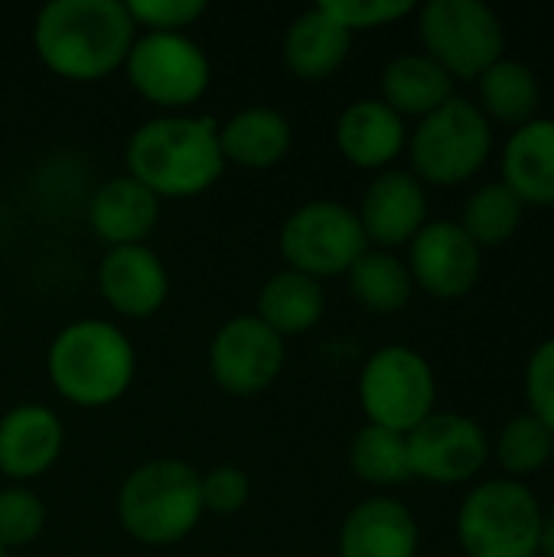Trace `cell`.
Segmentation results:
<instances>
[{
  "mask_svg": "<svg viewBox=\"0 0 554 557\" xmlns=\"http://www.w3.org/2000/svg\"><path fill=\"white\" fill-rule=\"evenodd\" d=\"M340 26L353 29H372V26H385L395 23L402 16H408L415 10L411 0H327L320 3Z\"/></svg>",
  "mask_w": 554,
  "mask_h": 557,
  "instance_id": "obj_33",
  "label": "cell"
},
{
  "mask_svg": "<svg viewBox=\"0 0 554 557\" xmlns=\"http://www.w3.org/2000/svg\"><path fill=\"white\" fill-rule=\"evenodd\" d=\"M526 215V202L503 183H483L480 189L470 193L460 212V228L480 245V248H496L509 242Z\"/></svg>",
  "mask_w": 554,
  "mask_h": 557,
  "instance_id": "obj_27",
  "label": "cell"
},
{
  "mask_svg": "<svg viewBox=\"0 0 554 557\" xmlns=\"http://www.w3.org/2000/svg\"><path fill=\"white\" fill-rule=\"evenodd\" d=\"M539 555L554 557V509L542 519V542H539Z\"/></svg>",
  "mask_w": 554,
  "mask_h": 557,
  "instance_id": "obj_35",
  "label": "cell"
},
{
  "mask_svg": "<svg viewBox=\"0 0 554 557\" xmlns=\"http://www.w3.org/2000/svg\"><path fill=\"white\" fill-rule=\"evenodd\" d=\"M451 98L454 78L428 52H402L382 72V101L402 117H428Z\"/></svg>",
  "mask_w": 554,
  "mask_h": 557,
  "instance_id": "obj_22",
  "label": "cell"
},
{
  "mask_svg": "<svg viewBox=\"0 0 554 557\" xmlns=\"http://www.w3.org/2000/svg\"><path fill=\"white\" fill-rule=\"evenodd\" d=\"M369 251L359 215L333 199H317L300 206L281 228V255L291 271L307 277L346 274Z\"/></svg>",
  "mask_w": 554,
  "mask_h": 557,
  "instance_id": "obj_9",
  "label": "cell"
},
{
  "mask_svg": "<svg viewBox=\"0 0 554 557\" xmlns=\"http://www.w3.org/2000/svg\"><path fill=\"white\" fill-rule=\"evenodd\" d=\"M336 144L353 166L382 170L408 144L405 117L395 114L382 98H362L340 114Z\"/></svg>",
  "mask_w": 554,
  "mask_h": 557,
  "instance_id": "obj_20",
  "label": "cell"
},
{
  "mask_svg": "<svg viewBox=\"0 0 554 557\" xmlns=\"http://www.w3.org/2000/svg\"><path fill=\"white\" fill-rule=\"evenodd\" d=\"M0 557H7V552H3V548H0Z\"/></svg>",
  "mask_w": 554,
  "mask_h": 557,
  "instance_id": "obj_37",
  "label": "cell"
},
{
  "mask_svg": "<svg viewBox=\"0 0 554 557\" xmlns=\"http://www.w3.org/2000/svg\"><path fill=\"white\" fill-rule=\"evenodd\" d=\"M134 29L127 7L118 0H56L39 10L33 42L56 75L95 82L127 59Z\"/></svg>",
  "mask_w": 554,
  "mask_h": 557,
  "instance_id": "obj_1",
  "label": "cell"
},
{
  "mask_svg": "<svg viewBox=\"0 0 554 557\" xmlns=\"http://www.w3.org/2000/svg\"><path fill=\"white\" fill-rule=\"evenodd\" d=\"M362 222V232L369 242L385 248L395 245H408L428 219V196H424V183L408 173V170H382L366 196H362V209L356 212Z\"/></svg>",
  "mask_w": 554,
  "mask_h": 557,
  "instance_id": "obj_14",
  "label": "cell"
},
{
  "mask_svg": "<svg viewBox=\"0 0 554 557\" xmlns=\"http://www.w3.org/2000/svg\"><path fill=\"white\" fill-rule=\"evenodd\" d=\"M199 473L183 460H150L137 467L118 493L124 532L144 545H173L202 519Z\"/></svg>",
  "mask_w": 554,
  "mask_h": 557,
  "instance_id": "obj_4",
  "label": "cell"
},
{
  "mask_svg": "<svg viewBox=\"0 0 554 557\" xmlns=\"http://www.w3.org/2000/svg\"><path fill=\"white\" fill-rule=\"evenodd\" d=\"M496 457L500 467L509 480H526L532 473H539L554 457V434L529 411L516 414L503 424L500 437H496Z\"/></svg>",
  "mask_w": 554,
  "mask_h": 557,
  "instance_id": "obj_29",
  "label": "cell"
},
{
  "mask_svg": "<svg viewBox=\"0 0 554 557\" xmlns=\"http://www.w3.org/2000/svg\"><path fill=\"white\" fill-rule=\"evenodd\" d=\"M46 525V509L42 503L23 490V486H10L0 490V548H20L29 545Z\"/></svg>",
  "mask_w": 554,
  "mask_h": 557,
  "instance_id": "obj_30",
  "label": "cell"
},
{
  "mask_svg": "<svg viewBox=\"0 0 554 557\" xmlns=\"http://www.w3.org/2000/svg\"><path fill=\"white\" fill-rule=\"evenodd\" d=\"M438 382L428 359L408 346H385L369 356L359 375V405L369 424L411 434L434 414Z\"/></svg>",
  "mask_w": 554,
  "mask_h": 557,
  "instance_id": "obj_8",
  "label": "cell"
},
{
  "mask_svg": "<svg viewBox=\"0 0 554 557\" xmlns=\"http://www.w3.org/2000/svg\"><path fill=\"white\" fill-rule=\"evenodd\" d=\"M98 290L111 310L131 320H144L163 307L170 277L163 261L147 245L111 248L98 268Z\"/></svg>",
  "mask_w": 554,
  "mask_h": 557,
  "instance_id": "obj_15",
  "label": "cell"
},
{
  "mask_svg": "<svg viewBox=\"0 0 554 557\" xmlns=\"http://www.w3.org/2000/svg\"><path fill=\"white\" fill-rule=\"evenodd\" d=\"M526 401H529V414L539 418L554 434V336L542 339L529 362H526Z\"/></svg>",
  "mask_w": 554,
  "mask_h": 557,
  "instance_id": "obj_31",
  "label": "cell"
},
{
  "mask_svg": "<svg viewBox=\"0 0 554 557\" xmlns=\"http://www.w3.org/2000/svg\"><path fill=\"white\" fill-rule=\"evenodd\" d=\"M219 147L225 163L248 170H268L291 150V124L274 108H245L219 127Z\"/></svg>",
  "mask_w": 554,
  "mask_h": 557,
  "instance_id": "obj_23",
  "label": "cell"
},
{
  "mask_svg": "<svg viewBox=\"0 0 554 557\" xmlns=\"http://www.w3.org/2000/svg\"><path fill=\"white\" fill-rule=\"evenodd\" d=\"M127 176L144 183L157 199L206 193L225 170L219 124L212 117L163 114L140 124L127 140Z\"/></svg>",
  "mask_w": 554,
  "mask_h": 557,
  "instance_id": "obj_2",
  "label": "cell"
},
{
  "mask_svg": "<svg viewBox=\"0 0 554 557\" xmlns=\"http://www.w3.org/2000/svg\"><path fill=\"white\" fill-rule=\"evenodd\" d=\"M552 463H554V457H552Z\"/></svg>",
  "mask_w": 554,
  "mask_h": 557,
  "instance_id": "obj_38",
  "label": "cell"
},
{
  "mask_svg": "<svg viewBox=\"0 0 554 557\" xmlns=\"http://www.w3.org/2000/svg\"><path fill=\"white\" fill-rule=\"evenodd\" d=\"M124 65L131 85L160 108H186L209 88V59L183 33H147L134 39Z\"/></svg>",
  "mask_w": 554,
  "mask_h": 557,
  "instance_id": "obj_10",
  "label": "cell"
},
{
  "mask_svg": "<svg viewBox=\"0 0 554 557\" xmlns=\"http://www.w3.org/2000/svg\"><path fill=\"white\" fill-rule=\"evenodd\" d=\"M477 91H480V111L487 117H496L503 124H526L532 117H539V101H542V85L532 65L519 62V59H496L480 78H477Z\"/></svg>",
  "mask_w": 554,
  "mask_h": 557,
  "instance_id": "obj_25",
  "label": "cell"
},
{
  "mask_svg": "<svg viewBox=\"0 0 554 557\" xmlns=\"http://www.w3.org/2000/svg\"><path fill=\"white\" fill-rule=\"evenodd\" d=\"M349 39L353 33L346 26H340L323 7H313L291 23L284 36V65L304 82L330 78L346 62Z\"/></svg>",
  "mask_w": 554,
  "mask_h": 557,
  "instance_id": "obj_21",
  "label": "cell"
},
{
  "mask_svg": "<svg viewBox=\"0 0 554 557\" xmlns=\"http://www.w3.org/2000/svg\"><path fill=\"white\" fill-rule=\"evenodd\" d=\"M62 450V424L42 405H20L0 418V473L10 480L42 476Z\"/></svg>",
  "mask_w": 554,
  "mask_h": 557,
  "instance_id": "obj_17",
  "label": "cell"
},
{
  "mask_svg": "<svg viewBox=\"0 0 554 557\" xmlns=\"http://www.w3.org/2000/svg\"><path fill=\"white\" fill-rule=\"evenodd\" d=\"M408 245H411L408 255L411 281L431 297L454 300L477 287L483 268L480 261L483 248L460 228V222L451 219L424 222V228Z\"/></svg>",
  "mask_w": 554,
  "mask_h": 557,
  "instance_id": "obj_13",
  "label": "cell"
},
{
  "mask_svg": "<svg viewBox=\"0 0 554 557\" xmlns=\"http://www.w3.org/2000/svg\"><path fill=\"white\" fill-rule=\"evenodd\" d=\"M349 467L362 483H372V486H398V483L411 480L405 434L379 428V424H366L353 437Z\"/></svg>",
  "mask_w": 554,
  "mask_h": 557,
  "instance_id": "obj_28",
  "label": "cell"
},
{
  "mask_svg": "<svg viewBox=\"0 0 554 557\" xmlns=\"http://www.w3.org/2000/svg\"><path fill=\"white\" fill-rule=\"evenodd\" d=\"M202 490V509L216 516H232L248 503L251 483L238 467H216L212 473L199 476Z\"/></svg>",
  "mask_w": 554,
  "mask_h": 557,
  "instance_id": "obj_34",
  "label": "cell"
},
{
  "mask_svg": "<svg viewBox=\"0 0 554 557\" xmlns=\"http://www.w3.org/2000/svg\"><path fill=\"white\" fill-rule=\"evenodd\" d=\"M209 369L229 395H258L284 369V339L258 317H235L216 333Z\"/></svg>",
  "mask_w": 554,
  "mask_h": 557,
  "instance_id": "obj_12",
  "label": "cell"
},
{
  "mask_svg": "<svg viewBox=\"0 0 554 557\" xmlns=\"http://www.w3.org/2000/svg\"><path fill=\"white\" fill-rule=\"evenodd\" d=\"M46 369L65 401L78 408H104L131 388L134 349L118 326L82 320L56 336Z\"/></svg>",
  "mask_w": 554,
  "mask_h": 557,
  "instance_id": "obj_3",
  "label": "cell"
},
{
  "mask_svg": "<svg viewBox=\"0 0 554 557\" xmlns=\"http://www.w3.org/2000/svg\"><path fill=\"white\" fill-rule=\"evenodd\" d=\"M503 186H509L526 206L554 202V117H532L519 124L500 157Z\"/></svg>",
  "mask_w": 554,
  "mask_h": 557,
  "instance_id": "obj_19",
  "label": "cell"
},
{
  "mask_svg": "<svg viewBox=\"0 0 554 557\" xmlns=\"http://www.w3.org/2000/svg\"><path fill=\"white\" fill-rule=\"evenodd\" d=\"M493 147L490 117L467 98L454 95L438 111L421 117L408 137L411 173L421 183L457 186L480 173Z\"/></svg>",
  "mask_w": 554,
  "mask_h": 557,
  "instance_id": "obj_6",
  "label": "cell"
},
{
  "mask_svg": "<svg viewBox=\"0 0 554 557\" xmlns=\"http://www.w3.org/2000/svg\"><path fill=\"white\" fill-rule=\"evenodd\" d=\"M418 33L424 52L451 78H480L506 55L503 20L483 0H428L418 13Z\"/></svg>",
  "mask_w": 554,
  "mask_h": 557,
  "instance_id": "obj_7",
  "label": "cell"
},
{
  "mask_svg": "<svg viewBox=\"0 0 554 557\" xmlns=\"http://www.w3.org/2000/svg\"><path fill=\"white\" fill-rule=\"evenodd\" d=\"M0 326H3V307H0Z\"/></svg>",
  "mask_w": 554,
  "mask_h": 557,
  "instance_id": "obj_36",
  "label": "cell"
},
{
  "mask_svg": "<svg viewBox=\"0 0 554 557\" xmlns=\"http://www.w3.org/2000/svg\"><path fill=\"white\" fill-rule=\"evenodd\" d=\"M418 522L398 499L359 503L340 529V557H418Z\"/></svg>",
  "mask_w": 554,
  "mask_h": 557,
  "instance_id": "obj_16",
  "label": "cell"
},
{
  "mask_svg": "<svg viewBox=\"0 0 554 557\" xmlns=\"http://www.w3.org/2000/svg\"><path fill=\"white\" fill-rule=\"evenodd\" d=\"M124 7L134 26H144L147 33H183L206 13L202 0H131Z\"/></svg>",
  "mask_w": 554,
  "mask_h": 557,
  "instance_id": "obj_32",
  "label": "cell"
},
{
  "mask_svg": "<svg viewBox=\"0 0 554 557\" xmlns=\"http://www.w3.org/2000/svg\"><path fill=\"white\" fill-rule=\"evenodd\" d=\"M349 290L353 297L372 310V313H398L411 294H415V281H411V271L402 258H395L392 251H366L349 271Z\"/></svg>",
  "mask_w": 554,
  "mask_h": 557,
  "instance_id": "obj_26",
  "label": "cell"
},
{
  "mask_svg": "<svg viewBox=\"0 0 554 557\" xmlns=\"http://www.w3.org/2000/svg\"><path fill=\"white\" fill-rule=\"evenodd\" d=\"M405 441L411 476L438 486L467 483L490 460L487 431L480 428V421L457 411H434L411 434H405Z\"/></svg>",
  "mask_w": 554,
  "mask_h": 557,
  "instance_id": "obj_11",
  "label": "cell"
},
{
  "mask_svg": "<svg viewBox=\"0 0 554 557\" xmlns=\"http://www.w3.org/2000/svg\"><path fill=\"white\" fill-rule=\"evenodd\" d=\"M539 496L509 476L473 486L457 512V539L467 557H539Z\"/></svg>",
  "mask_w": 554,
  "mask_h": 557,
  "instance_id": "obj_5",
  "label": "cell"
},
{
  "mask_svg": "<svg viewBox=\"0 0 554 557\" xmlns=\"http://www.w3.org/2000/svg\"><path fill=\"white\" fill-rule=\"evenodd\" d=\"M157 219H160V199L134 176L108 180L88 206L91 232L111 248L144 245L157 228Z\"/></svg>",
  "mask_w": 554,
  "mask_h": 557,
  "instance_id": "obj_18",
  "label": "cell"
},
{
  "mask_svg": "<svg viewBox=\"0 0 554 557\" xmlns=\"http://www.w3.org/2000/svg\"><path fill=\"white\" fill-rule=\"evenodd\" d=\"M323 307H327V297H323L320 281L291 268L274 274L258 294V320L268 330H274L281 339L317 326L323 317Z\"/></svg>",
  "mask_w": 554,
  "mask_h": 557,
  "instance_id": "obj_24",
  "label": "cell"
}]
</instances>
